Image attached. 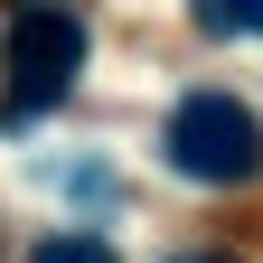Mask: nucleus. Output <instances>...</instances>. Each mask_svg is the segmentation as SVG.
Masks as SVG:
<instances>
[{"instance_id":"f257e3e1","label":"nucleus","mask_w":263,"mask_h":263,"mask_svg":"<svg viewBox=\"0 0 263 263\" xmlns=\"http://www.w3.org/2000/svg\"><path fill=\"white\" fill-rule=\"evenodd\" d=\"M76 76H85V19L66 10V0H19L0 113H10V122H38V113H57L66 94H76Z\"/></svg>"},{"instance_id":"f03ea898","label":"nucleus","mask_w":263,"mask_h":263,"mask_svg":"<svg viewBox=\"0 0 263 263\" xmlns=\"http://www.w3.org/2000/svg\"><path fill=\"white\" fill-rule=\"evenodd\" d=\"M170 170L197 179V188H245L263 170L254 104H235V94H188V104L170 113Z\"/></svg>"},{"instance_id":"7ed1b4c3","label":"nucleus","mask_w":263,"mask_h":263,"mask_svg":"<svg viewBox=\"0 0 263 263\" xmlns=\"http://www.w3.org/2000/svg\"><path fill=\"white\" fill-rule=\"evenodd\" d=\"M197 28H216V38H263V0H197Z\"/></svg>"},{"instance_id":"20e7f679","label":"nucleus","mask_w":263,"mask_h":263,"mask_svg":"<svg viewBox=\"0 0 263 263\" xmlns=\"http://www.w3.org/2000/svg\"><path fill=\"white\" fill-rule=\"evenodd\" d=\"M28 263H113V245H104V235H47Z\"/></svg>"}]
</instances>
